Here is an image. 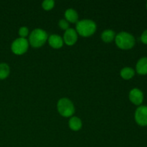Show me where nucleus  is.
Instances as JSON below:
<instances>
[{"instance_id": "obj_1", "label": "nucleus", "mask_w": 147, "mask_h": 147, "mask_svg": "<svg viewBox=\"0 0 147 147\" xmlns=\"http://www.w3.org/2000/svg\"><path fill=\"white\" fill-rule=\"evenodd\" d=\"M76 30L79 34L83 37H89L96 32V24L90 20H80L77 22Z\"/></svg>"}, {"instance_id": "obj_2", "label": "nucleus", "mask_w": 147, "mask_h": 147, "mask_svg": "<svg viewBox=\"0 0 147 147\" xmlns=\"http://www.w3.org/2000/svg\"><path fill=\"white\" fill-rule=\"evenodd\" d=\"M116 44L118 47L123 50H129L132 48L135 45V38L132 34L121 32L116 36Z\"/></svg>"}, {"instance_id": "obj_3", "label": "nucleus", "mask_w": 147, "mask_h": 147, "mask_svg": "<svg viewBox=\"0 0 147 147\" xmlns=\"http://www.w3.org/2000/svg\"><path fill=\"white\" fill-rule=\"evenodd\" d=\"M47 40V34L42 29H35L30 35V43L32 47H40L45 43Z\"/></svg>"}, {"instance_id": "obj_4", "label": "nucleus", "mask_w": 147, "mask_h": 147, "mask_svg": "<svg viewBox=\"0 0 147 147\" xmlns=\"http://www.w3.org/2000/svg\"><path fill=\"white\" fill-rule=\"evenodd\" d=\"M57 110L60 114L64 117H70L74 113L75 108L71 100L63 98L57 102Z\"/></svg>"}, {"instance_id": "obj_5", "label": "nucleus", "mask_w": 147, "mask_h": 147, "mask_svg": "<svg viewBox=\"0 0 147 147\" xmlns=\"http://www.w3.org/2000/svg\"><path fill=\"white\" fill-rule=\"evenodd\" d=\"M29 44L25 38L20 37L14 40L11 44V50L16 55H22L28 49Z\"/></svg>"}, {"instance_id": "obj_6", "label": "nucleus", "mask_w": 147, "mask_h": 147, "mask_svg": "<svg viewBox=\"0 0 147 147\" xmlns=\"http://www.w3.org/2000/svg\"><path fill=\"white\" fill-rule=\"evenodd\" d=\"M135 120L142 126H147V106H139L135 112Z\"/></svg>"}, {"instance_id": "obj_7", "label": "nucleus", "mask_w": 147, "mask_h": 147, "mask_svg": "<svg viewBox=\"0 0 147 147\" xmlns=\"http://www.w3.org/2000/svg\"><path fill=\"white\" fill-rule=\"evenodd\" d=\"M129 99L135 105H141L144 100V94L141 90L134 88L129 93Z\"/></svg>"}, {"instance_id": "obj_8", "label": "nucleus", "mask_w": 147, "mask_h": 147, "mask_svg": "<svg viewBox=\"0 0 147 147\" xmlns=\"http://www.w3.org/2000/svg\"><path fill=\"white\" fill-rule=\"evenodd\" d=\"M78 40L77 32L72 28H68L65 30L64 34V41L67 45H73Z\"/></svg>"}, {"instance_id": "obj_9", "label": "nucleus", "mask_w": 147, "mask_h": 147, "mask_svg": "<svg viewBox=\"0 0 147 147\" xmlns=\"http://www.w3.org/2000/svg\"><path fill=\"white\" fill-rule=\"evenodd\" d=\"M49 44L52 47L55 49L60 48L63 45V40L60 36L57 34H52L48 38Z\"/></svg>"}, {"instance_id": "obj_10", "label": "nucleus", "mask_w": 147, "mask_h": 147, "mask_svg": "<svg viewBox=\"0 0 147 147\" xmlns=\"http://www.w3.org/2000/svg\"><path fill=\"white\" fill-rule=\"evenodd\" d=\"M136 71L140 75L147 74V57H144L141 58L138 61L136 66Z\"/></svg>"}, {"instance_id": "obj_11", "label": "nucleus", "mask_w": 147, "mask_h": 147, "mask_svg": "<svg viewBox=\"0 0 147 147\" xmlns=\"http://www.w3.org/2000/svg\"><path fill=\"white\" fill-rule=\"evenodd\" d=\"M65 17L66 20L70 22H78V14L77 11L73 9H68L66 10L65 13Z\"/></svg>"}, {"instance_id": "obj_12", "label": "nucleus", "mask_w": 147, "mask_h": 147, "mask_svg": "<svg viewBox=\"0 0 147 147\" xmlns=\"http://www.w3.org/2000/svg\"><path fill=\"white\" fill-rule=\"evenodd\" d=\"M69 126L73 131H78L82 127V121L79 118L72 117L69 121Z\"/></svg>"}, {"instance_id": "obj_13", "label": "nucleus", "mask_w": 147, "mask_h": 147, "mask_svg": "<svg viewBox=\"0 0 147 147\" xmlns=\"http://www.w3.org/2000/svg\"><path fill=\"white\" fill-rule=\"evenodd\" d=\"M101 38L106 42H111L115 38V32L111 30H106L101 34Z\"/></svg>"}, {"instance_id": "obj_14", "label": "nucleus", "mask_w": 147, "mask_h": 147, "mask_svg": "<svg viewBox=\"0 0 147 147\" xmlns=\"http://www.w3.org/2000/svg\"><path fill=\"white\" fill-rule=\"evenodd\" d=\"M134 70L131 67H126L121 70V76L123 79H126V80H129V79L132 78L134 77Z\"/></svg>"}, {"instance_id": "obj_15", "label": "nucleus", "mask_w": 147, "mask_h": 147, "mask_svg": "<svg viewBox=\"0 0 147 147\" xmlns=\"http://www.w3.org/2000/svg\"><path fill=\"white\" fill-rule=\"evenodd\" d=\"M9 67L6 63H0V79H4L9 74Z\"/></svg>"}, {"instance_id": "obj_16", "label": "nucleus", "mask_w": 147, "mask_h": 147, "mask_svg": "<svg viewBox=\"0 0 147 147\" xmlns=\"http://www.w3.org/2000/svg\"><path fill=\"white\" fill-rule=\"evenodd\" d=\"M55 5V1L53 0H45L42 2L43 9L45 10H50L53 8Z\"/></svg>"}, {"instance_id": "obj_17", "label": "nucleus", "mask_w": 147, "mask_h": 147, "mask_svg": "<svg viewBox=\"0 0 147 147\" xmlns=\"http://www.w3.org/2000/svg\"><path fill=\"white\" fill-rule=\"evenodd\" d=\"M29 30L27 29V27H22L20 28V30H19V34L21 36V37L22 38H24L25 37H27V34H28Z\"/></svg>"}, {"instance_id": "obj_18", "label": "nucleus", "mask_w": 147, "mask_h": 147, "mask_svg": "<svg viewBox=\"0 0 147 147\" xmlns=\"http://www.w3.org/2000/svg\"><path fill=\"white\" fill-rule=\"evenodd\" d=\"M59 26L61 29L65 30H67L68 29L69 24L66 20H60V22H59Z\"/></svg>"}, {"instance_id": "obj_19", "label": "nucleus", "mask_w": 147, "mask_h": 147, "mask_svg": "<svg viewBox=\"0 0 147 147\" xmlns=\"http://www.w3.org/2000/svg\"><path fill=\"white\" fill-rule=\"evenodd\" d=\"M141 40L142 42L147 45V30L142 33V36H141Z\"/></svg>"}, {"instance_id": "obj_20", "label": "nucleus", "mask_w": 147, "mask_h": 147, "mask_svg": "<svg viewBox=\"0 0 147 147\" xmlns=\"http://www.w3.org/2000/svg\"><path fill=\"white\" fill-rule=\"evenodd\" d=\"M146 8H147V3H146Z\"/></svg>"}]
</instances>
